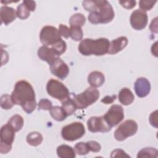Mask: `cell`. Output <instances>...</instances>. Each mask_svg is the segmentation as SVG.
Returning a JSON list of instances; mask_svg holds the SVG:
<instances>
[{"instance_id": "cell-34", "label": "cell", "mask_w": 158, "mask_h": 158, "mask_svg": "<svg viewBox=\"0 0 158 158\" xmlns=\"http://www.w3.org/2000/svg\"><path fill=\"white\" fill-rule=\"evenodd\" d=\"M59 35L65 38H69L70 36V28H69L67 26L60 24L59 26V29H58Z\"/></svg>"}, {"instance_id": "cell-36", "label": "cell", "mask_w": 158, "mask_h": 158, "mask_svg": "<svg viewBox=\"0 0 158 158\" xmlns=\"http://www.w3.org/2000/svg\"><path fill=\"white\" fill-rule=\"evenodd\" d=\"M128 157L130 156L128 154H127L126 152L121 149H116L111 152L110 157Z\"/></svg>"}, {"instance_id": "cell-40", "label": "cell", "mask_w": 158, "mask_h": 158, "mask_svg": "<svg viewBox=\"0 0 158 158\" xmlns=\"http://www.w3.org/2000/svg\"><path fill=\"white\" fill-rule=\"evenodd\" d=\"M23 2L26 5L30 11H34L36 9V2L33 1H23Z\"/></svg>"}, {"instance_id": "cell-24", "label": "cell", "mask_w": 158, "mask_h": 158, "mask_svg": "<svg viewBox=\"0 0 158 158\" xmlns=\"http://www.w3.org/2000/svg\"><path fill=\"white\" fill-rule=\"evenodd\" d=\"M43 138L42 135L38 131H33L30 133L27 136V142L28 144L33 146L40 145L43 141Z\"/></svg>"}, {"instance_id": "cell-13", "label": "cell", "mask_w": 158, "mask_h": 158, "mask_svg": "<svg viewBox=\"0 0 158 158\" xmlns=\"http://www.w3.org/2000/svg\"><path fill=\"white\" fill-rule=\"evenodd\" d=\"M49 65L51 72L60 80H64L69 73V67L59 57L57 58Z\"/></svg>"}, {"instance_id": "cell-1", "label": "cell", "mask_w": 158, "mask_h": 158, "mask_svg": "<svg viewBox=\"0 0 158 158\" xmlns=\"http://www.w3.org/2000/svg\"><path fill=\"white\" fill-rule=\"evenodd\" d=\"M11 98L14 104L20 105L27 114L32 113L36 107L35 93L31 85L26 80L16 83Z\"/></svg>"}, {"instance_id": "cell-19", "label": "cell", "mask_w": 158, "mask_h": 158, "mask_svg": "<svg viewBox=\"0 0 158 158\" xmlns=\"http://www.w3.org/2000/svg\"><path fill=\"white\" fill-rule=\"evenodd\" d=\"M134 95L131 91L127 88H122L118 94V99L121 104L127 106L131 104L134 101Z\"/></svg>"}, {"instance_id": "cell-4", "label": "cell", "mask_w": 158, "mask_h": 158, "mask_svg": "<svg viewBox=\"0 0 158 158\" xmlns=\"http://www.w3.org/2000/svg\"><path fill=\"white\" fill-rule=\"evenodd\" d=\"M99 97V91L91 86L86 88L83 93L74 95L72 100L77 109H83L95 102Z\"/></svg>"}, {"instance_id": "cell-17", "label": "cell", "mask_w": 158, "mask_h": 158, "mask_svg": "<svg viewBox=\"0 0 158 158\" xmlns=\"http://www.w3.org/2000/svg\"><path fill=\"white\" fill-rule=\"evenodd\" d=\"M128 44V39L125 36H120L110 42L107 53L115 54L124 49Z\"/></svg>"}, {"instance_id": "cell-8", "label": "cell", "mask_w": 158, "mask_h": 158, "mask_svg": "<svg viewBox=\"0 0 158 158\" xmlns=\"http://www.w3.org/2000/svg\"><path fill=\"white\" fill-rule=\"evenodd\" d=\"M138 130L137 123L133 120H127L121 123L114 131V138L122 141L128 137L133 136Z\"/></svg>"}, {"instance_id": "cell-20", "label": "cell", "mask_w": 158, "mask_h": 158, "mask_svg": "<svg viewBox=\"0 0 158 158\" xmlns=\"http://www.w3.org/2000/svg\"><path fill=\"white\" fill-rule=\"evenodd\" d=\"M57 154L60 158H74L76 156L75 150L66 144H62L57 147Z\"/></svg>"}, {"instance_id": "cell-35", "label": "cell", "mask_w": 158, "mask_h": 158, "mask_svg": "<svg viewBox=\"0 0 158 158\" xmlns=\"http://www.w3.org/2000/svg\"><path fill=\"white\" fill-rule=\"evenodd\" d=\"M87 144L89 146V149L90 151L98 152H99L101 149V145L97 141H89L87 142Z\"/></svg>"}, {"instance_id": "cell-10", "label": "cell", "mask_w": 158, "mask_h": 158, "mask_svg": "<svg viewBox=\"0 0 158 158\" xmlns=\"http://www.w3.org/2000/svg\"><path fill=\"white\" fill-rule=\"evenodd\" d=\"M103 117L111 128L115 127L124 118L123 109L120 105L114 104L109 108Z\"/></svg>"}, {"instance_id": "cell-16", "label": "cell", "mask_w": 158, "mask_h": 158, "mask_svg": "<svg viewBox=\"0 0 158 158\" xmlns=\"http://www.w3.org/2000/svg\"><path fill=\"white\" fill-rule=\"evenodd\" d=\"M17 17V12L14 8L7 6H3L1 7L0 17L1 23L7 25L12 22Z\"/></svg>"}, {"instance_id": "cell-9", "label": "cell", "mask_w": 158, "mask_h": 158, "mask_svg": "<svg viewBox=\"0 0 158 158\" xmlns=\"http://www.w3.org/2000/svg\"><path fill=\"white\" fill-rule=\"evenodd\" d=\"M40 39L43 46H53L62 39L59 35L58 30L51 25L43 27L40 33Z\"/></svg>"}, {"instance_id": "cell-37", "label": "cell", "mask_w": 158, "mask_h": 158, "mask_svg": "<svg viewBox=\"0 0 158 158\" xmlns=\"http://www.w3.org/2000/svg\"><path fill=\"white\" fill-rule=\"evenodd\" d=\"M119 3L124 8L128 9H131L135 7L136 2L135 1L128 0V1H120Z\"/></svg>"}, {"instance_id": "cell-31", "label": "cell", "mask_w": 158, "mask_h": 158, "mask_svg": "<svg viewBox=\"0 0 158 158\" xmlns=\"http://www.w3.org/2000/svg\"><path fill=\"white\" fill-rule=\"evenodd\" d=\"M70 37L76 41H80L83 38V31L81 28L70 27Z\"/></svg>"}, {"instance_id": "cell-32", "label": "cell", "mask_w": 158, "mask_h": 158, "mask_svg": "<svg viewBox=\"0 0 158 158\" xmlns=\"http://www.w3.org/2000/svg\"><path fill=\"white\" fill-rule=\"evenodd\" d=\"M157 2V1L152 0H141L139 2V6L141 10H150Z\"/></svg>"}, {"instance_id": "cell-42", "label": "cell", "mask_w": 158, "mask_h": 158, "mask_svg": "<svg viewBox=\"0 0 158 158\" xmlns=\"http://www.w3.org/2000/svg\"><path fill=\"white\" fill-rule=\"evenodd\" d=\"M151 52L152 55L157 57V42L156 41L151 47Z\"/></svg>"}, {"instance_id": "cell-18", "label": "cell", "mask_w": 158, "mask_h": 158, "mask_svg": "<svg viewBox=\"0 0 158 158\" xmlns=\"http://www.w3.org/2000/svg\"><path fill=\"white\" fill-rule=\"evenodd\" d=\"M105 81L104 74L99 71H93L91 72L88 77V82L94 88L101 86Z\"/></svg>"}, {"instance_id": "cell-2", "label": "cell", "mask_w": 158, "mask_h": 158, "mask_svg": "<svg viewBox=\"0 0 158 158\" xmlns=\"http://www.w3.org/2000/svg\"><path fill=\"white\" fill-rule=\"evenodd\" d=\"M110 42L105 38L96 40L85 38L79 44V52L84 56H102L107 53Z\"/></svg>"}, {"instance_id": "cell-3", "label": "cell", "mask_w": 158, "mask_h": 158, "mask_svg": "<svg viewBox=\"0 0 158 158\" xmlns=\"http://www.w3.org/2000/svg\"><path fill=\"white\" fill-rule=\"evenodd\" d=\"M114 17V11L110 4L105 0H100V4L96 11L90 12L88 19L93 24L107 23Z\"/></svg>"}, {"instance_id": "cell-12", "label": "cell", "mask_w": 158, "mask_h": 158, "mask_svg": "<svg viewBox=\"0 0 158 158\" xmlns=\"http://www.w3.org/2000/svg\"><path fill=\"white\" fill-rule=\"evenodd\" d=\"M148 19V15L145 11L136 9L131 14L130 24L134 29L141 30L146 27Z\"/></svg>"}, {"instance_id": "cell-38", "label": "cell", "mask_w": 158, "mask_h": 158, "mask_svg": "<svg viewBox=\"0 0 158 158\" xmlns=\"http://www.w3.org/2000/svg\"><path fill=\"white\" fill-rule=\"evenodd\" d=\"M157 110H155L152 112L150 116H149V122L152 126L155 128L158 127V123H157Z\"/></svg>"}, {"instance_id": "cell-25", "label": "cell", "mask_w": 158, "mask_h": 158, "mask_svg": "<svg viewBox=\"0 0 158 158\" xmlns=\"http://www.w3.org/2000/svg\"><path fill=\"white\" fill-rule=\"evenodd\" d=\"M62 107L67 116L72 115L77 109L73 101L70 98L62 102Z\"/></svg>"}, {"instance_id": "cell-21", "label": "cell", "mask_w": 158, "mask_h": 158, "mask_svg": "<svg viewBox=\"0 0 158 158\" xmlns=\"http://www.w3.org/2000/svg\"><path fill=\"white\" fill-rule=\"evenodd\" d=\"M7 123L14 129L15 132H17L22 128L23 126V118L21 115L15 114L10 118Z\"/></svg>"}, {"instance_id": "cell-11", "label": "cell", "mask_w": 158, "mask_h": 158, "mask_svg": "<svg viewBox=\"0 0 158 158\" xmlns=\"http://www.w3.org/2000/svg\"><path fill=\"white\" fill-rule=\"evenodd\" d=\"M87 127L91 132H108L111 127L107 124L103 116L91 117L87 121Z\"/></svg>"}, {"instance_id": "cell-26", "label": "cell", "mask_w": 158, "mask_h": 158, "mask_svg": "<svg viewBox=\"0 0 158 158\" xmlns=\"http://www.w3.org/2000/svg\"><path fill=\"white\" fill-rule=\"evenodd\" d=\"M158 156V151L156 149L152 148H145L140 150L137 154V157H153L156 158Z\"/></svg>"}, {"instance_id": "cell-43", "label": "cell", "mask_w": 158, "mask_h": 158, "mask_svg": "<svg viewBox=\"0 0 158 158\" xmlns=\"http://www.w3.org/2000/svg\"><path fill=\"white\" fill-rule=\"evenodd\" d=\"M1 3H4L5 4H7V3H11V2H18V1H1Z\"/></svg>"}, {"instance_id": "cell-27", "label": "cell", "mask_w": 158, "mask_h": 158, "mask_svg": "<svg viewBox=\"0 0 158 158\" xmlns=\"http://www.w3.org/2000/svg\"><path fill=\"white\" fill-rule=\"evenodd\" d=\"M0 105L1 108L5 110H9L12 108L14 104L12 100L11 96L8 94L2 95L0 99Z\"/></svg>"}, {"instance_id": "cell-41", "label": "cell", "mask_w": 158, "mask_h": 158, "mask_svg": "<svg viewBox=\"0 0 158 158\" xmlns=\"http://www.w3.org/2000/svg\"><path fill=\"white\" fill-rule=\"evenodd\" d=\"M116 99V96L115 95H112L111 96H106V97H104V98H102L101 99V102H104L106 104H110L112 102H113Z\"/></svg>"}, {"instance_id": "cell-28", "label": "cell", "mask_w": 158, "mask_h": 158, "mask_svg": "<svg viewBox=\"0 0 158 158\" xmlns=\"http://www.w3.org/2000/svg\"><path fill=\"white\" fill-rule=\"evenodd\" d=\"M16 12L17 17L22 20L27 19L30 15V10L23 2L21 3L17 6Z\"/></svg>"}, {"instance_id": "cell-23", "label": "cell", "mask_w": 158, "mask_h": 158, "mask_svg": "<svg viewBox=\"0 0 158 158\" xmlns=\"http://www.w3.org/2000/svg\"><path fill=\"white\" fill-rule=\"evenodd\" d=\"M49 112L52 117L57 121H63L67 117L64 109L60 106H53L49 110Z\"/></svg>"}, {"instance_id": "cell-5", "label": "cell", "mask_w": 158, "mask_h": 158, "mask_svg": "<svg viewBox=\"0 0 158 158\" xmlns=\"http://www.w3.org/2000/svg\"><path fill=\"white\" fill-rule=\"evenodd\" d=\"M48 94L61 102L70 98V93L67 88L61 82L55 79H50L46 85Z\"/></svg>"}, {"instance_id": "cell-39", "label": "cell", "mask_w": 158, "mask_h": 158, "mask_svg": "<svg viewBox=\"0 0 158 158\" xmlns=\"http://www.w3.org/2000/svg\"><path fill=\"white\" fill-rule=\"evenodd\" d=\"M149 29L152 32L156 33H157V17L154 18L152 20L149 26Z\"/></svg>"}, {"instance_id": "cell-7", "label": "cell", "mask_w": 158, "mask_h": 158, "mask_svg": "<svg viewBox=\"0 0 158 158\" xmlns=\"http://www.w3.org/2000/svg\"><path fill=\"white\" fill-rule=\"evenodd\" d=\"M15 132L8 123L1 127L0 131V152L1 154H7L11 150L15 138Z\"/></svg>"}, {"instance_id": "cell-22", "label": "cell", "mask_w": 158, "mask_h": 158, "mask_svg": "<svg viewBox=\"0 0 158 158\" xmlns=\"http://www.w3.org/2000/svg\"><path fill=\"white\" fill-rule=\"evenodd\" d=\"M86 22L85 17L80 13H77L72 15L69 20L70 27L81 28L83 27Z\"/></svg>"}, {"instance_id": "cell-29", "label": "cell", "mask_w": 158, "mask_h": 158, "mask_svg": "<svg viewBox=\"0 0 158 158\" xmlns=\"http://www.w3.org/2000/svg\"><path fill=\"white\" fill-rule=\"evenodd\" d=\"M74 150L75 152L78 155H86L90 151L89 149V146L86 143L84 142H80L77 143L75 145Z\"/></svg>"}, {"instance_id": "cell-30", "label": "cell", "mask_w": 158, "mask_h": 158, "mask_svg": "<svg viewBox=\"0 0 158 158\" xmlns=\"http://www.w3.org/2000/svg\"><path fill=\"white\" fill-rule=\"evenodd\" d=\"M51 48L58 54V56H60L66 51V43L63 40H62L56 43L55 44H54L53 46H52Z\"/></svg>"}, {"instance_id": "cell-6", "label": "cell", "mask_w": 158, "mask_h": 158, "mask_svg": "<svg viewBox=\"0 0 158 158\" xmlns=\"http://www.w3.org/2000/svg\"><path fill=\"white\" fill-rule=\"evenodd\" d=\"M85 133V128L82 123L75 122L64 126L61 131L62 138L67 141H73L81 138Z\"/></svg>"}, {"instance_id": "cell-15", "label": "cell", "mask_w": 158, "mask_h": 158, "mask_svg": "<svg viewBox=\"0 0 158 158\" xmlns=\"http://www.w3.org/2000/svg\"><path fill=\"white\" fill-rule=\"evenodd\" d=\"M38 57L44 61L51 64L59 56L51 48L46 46H41L38 50Z\"/></svg>"}, {"instance_id": "cell-33", "label": "cell", "mask_w": 158, "mask_h": 158, "mask_svg": "<svg viewBox=\"0 0 158 158\" xmlns=\"http://www.w3.org/2000/svg\"><path fill=\"white\" fill-rule=\"evenodd\" d=\"M38 106L39 110L40 109V110H49L52 107L51 101L48 99H41L38 104Z\"/></svg>"}, {"instance_id": "cell-14", "label": "cell", "mask_w": 158, "mask_h": 158, "mask_svg": "<svg viewBox=\"0 0 158 158\" xmlns=\"http://www.w3.org/2000/svg\"><path fill=\"white\" fill-rule=\"evenodd\" d=\"M134 89L138 97L144 98L149 94L151 91V85L146 78L139 77L135 83Z\"/></svg>"}]
</instances>
